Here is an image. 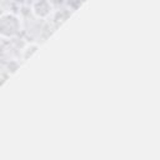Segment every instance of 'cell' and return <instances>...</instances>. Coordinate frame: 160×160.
I'll return each mask as SVG.
<instances>
[{
  "label": "cell",
  "mask_w": 160,
  "mask_h": 160,
  "mask_svg": "<svg viewBox=\"0 0 160 160\" xmlns=\"http://www.w3.org/2000/svg\"><path fill=\"white\" fill-rule=\"evenodd\" d=\"M30 10L35 18L46 19L52 14V4L50 0H35Z\"/></svg>",
  "instance_id": "obj_2"
},
{
  "label": "cell",
  "mask_w": 160,
  "mask_h": 160,
  "mask_svg": "<svg viewBox=\"0 0 160 160\" xmlns=\"http://www.w3.org/2000/svg\"><path fill=\"white\" fill-rule=\"evenodd\" d=\"M21 30V19L14 12H4L0 15V38L12 39Z\"/></svg>",
  "instance_id": "obj_1"
},
{
  "label": "cell",
  "mask_w": 160,
  "mask_h": 160,
  "mask_svg": "<svg viewBox=\"0 0 160 160\" xmlns=\"http://www.w3.org/2000/svg\"><path fill=\"white\" fill-rule=\"evenodd\" d=\"M38 49H39V44H36V42H29V44L21 50V59H22V60H28Z\"/></svg>",
  "instance_id": "obj_3"
}]
</instances>
